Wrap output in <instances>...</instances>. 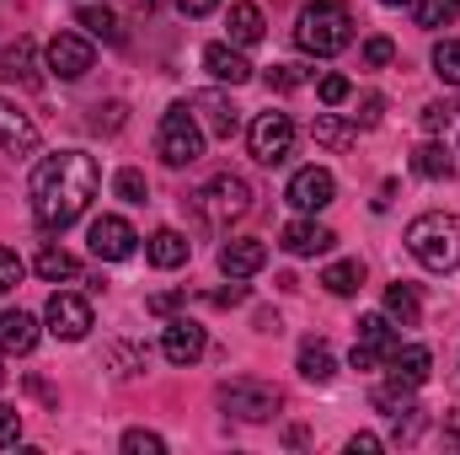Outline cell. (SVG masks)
Wrapping results in <instances>:
<instances>
[{
    "mask_svg": "<svg viewBox=\"0 0 460 455\" xmlns=\"http://www.w3.org/2000/svg\"><path fill=\"white\" fill-rule=\"evenodd\" d=\"M92 65H97V49H92L86 32H54V38H49V76L81 81Z\"/></svg>",
    "mask_w": 460,
    "mask_h": 455,
    "instance_id": "obj_8",
    "label": "cell"
},
{
    "mask_svg": "<svg viewBox=\"0 0 460 455\" xmlns=\"http://www.w3.org/2000/svg\"><path fill=\"white\" fill-rule=\"evenodd\" d=\"M380 113H385V97H380V92H364V103H358V129H375Z\"/></svg>",
    "mask_w": 460,
    "mask_h": 455,
    "instance_id": "obj_43",
    "label": "cell"
},
{
    "mask_svg": "<svg viewBox=\"0 0 460 455\" xmlns=\"http://www.w3.org/2000/svg\"><path fill=\"white\" fill-rule=\"evenodd\" d=\"M380 445H385L380 434H353V440H348V451H353V455H375Z\"/></svg>",
    "mask_w": 460,
    "mask_h": 455,
    "instance_id": "obj_47",
    "label": "cell"
},
{
    "mask_svg": "<svg viewBox=\"0 0 460 455\" xmlns=\"http://www.w3.org/2000/svg\"><path fill=\"white\" fill-rule=\"evenodd\" d=\"M0 150L5 156H32L38 150V123L27 113H16L11 103H0Z\"/></svg>",
    "mask_w": 460,
    "mask_h": 455,
    "instance_id": "obj_17",
    "label": "cell"
},
{
    "mask_svg": "<svg viewBox=\"0 0 460 455\" xmlns=\"http://www.w3.org/2000/svg\"><path fill=\"white\" fill-rule=\"evenodd\" d=\"M123 123H128V108H123V103H97V108H92V129H97V134H118Z\"/></svg>",
    "mask_w": 460,
    "mask_h": 455,
    "instance_id": "obj_35",
    "label": "cell"
},
{
    "mask_svg": "<svg viewBox=\"0 0 460 455\" xmlns=\"http://www.w3.org/2000/svg\"><path fill=\"white\" fill-rule=\"evenodd\" d=\"M456 16H460V0H412V22L429 27V32L434 27H450Z\"/></svg>",
    "mask_w": 460,
    "mask_h": 455,
    "instance_id": "obj_30",
    "label": "cell"
},
{
    "mask_svg": "<svg viewBox=\"0 0 460 455\" xmlns=\"http://www.w3.org/2000/svg\"><path fill=\"white\" fill-rule=\"evenodd\" d=\"M75 27H81L86 38H102V43H118V38H123L118 16L113 11H102V5H81V11H75Z\"/></svg>",
    "mask_w": 460,
    "mask_h": 455,
    "instance_id": "obj_28",
    "label": "cell"
},
{
    "mask_svg": "<svg viewBox=\"0 0 460 455\" xmlns=\"http://www.w3.org/2000/svg\"><path fill=\"white\" fill-rule=\"evenodd\" d=\"M396 322L391 317H358V343H353V370H380L396 353Z\"/></svg>",
    "mask_w": 460,
    "mask_h": 455,
    "instance_id": "obj_9",
    "label": "cell"
},
{
    "mask_svg": "<svg viewBox=\"0 0 460 455\" xmlns=\"http://www.w3.org/2000/svg\"><path fill=\"white\" fill-rule=\"evenodd\" d=\"M445 451H460V413H445V429H439Z\"/></svg>",
    "mask_w": 460,
    "mask_h": 455,
    "instance_id": "obj_46",
    "label": "cell"
},
{
    "mask_svg": "<svg viewBox=\"0 0 460 455\" xmlns=\"http://www.w3.org/2000/svg\"><path fill=\"white\" fill-rule=\"evenodd\" d=\"M305 81H311L305 65H273V70H268V86H273V92H300Z\"/></svg>",
    "mask_w": 460,
    "mask_h": 455,
    "instance_id": "obj_34",
    "label": "cell"
},
{
    "mask_svg": "<svg viewBox=\"0 0 460 455\" xmlns=\"http://www.w3.org/2000/svg\"><path fill=\"white\" fill-rule=\"evenodd\" d=\"M22 273H27V268H22V257H16L11 246H0V295H11V290L22 284Z\"/></svg>",
    "mask_w": 460,
    "mask_h": 455,
    "instance_id": "obj_41",
    "label": "cell"
},
{
    "mask_svg": "<svg viewBox=\"0 0 460 455\" xmlns=\"http://www.w3.org/2000/svg\"><path fill=\"white\" fill-rule=\"evenodd\" d=\"M86 241H92V257H97V263H123V257H134V246H139V236H134V226H128L123 215H97L92 230H86Z\"/></svg>",
    "mask_w": 460,
    "mask_h": 455,
    "instance_id": "obj_11",
    "label": "cell"
},
{
    "mask_svg": "<svg viewBox=\"0 0 460 455\" xmlns=\"http://www.w3.org/2000/svg\"><path fill=\"white\" fill-rule=\"evenodd\" d=\"M97 161L86 150H59V156H43L38 172H32V215L43 230H70L97 199Z\"/></svg>",
    "mask_w": 460,
    "mask_h": 455,
    "instance_id": "obj_1",
    "label": "cell"
},
{
    "mask_svg": "<svg viewBox=\"0 0 460 455\" xmlns=\"http://www.w3.org/2000/svg\"><path fill=\"white\" fill-rule=\"evenodd\" d=\"M407 252L429 268V273H450L460 268V215L450 210H429L407 226Z\"/></svg>",
    "mask_w": 460,
    "mask_h": 455,
    "instance_id": "obj_3",
    "label": "cell"
},
{
    "mask_svg": "<svg viewBox=\"0 0 460 455\" xmlns=\"http://www.w3.org/2000/svg\"><path fill=\"white\" fill-rule=\"evenodd\" d=\"M38 49H32V38H16V43H5V54H0V81H16V86H38Z\"/></svg>",
    "mask_w": 460,
    "mask_h": 455,
    "instance_id": "obj_20",
    "label": "cell"
},
{
    "mask_svg": "<svg viewBox=\"0 0 460 455\" xmlns=\"http://www.w3.org/2000/svg\"><path fill=\"white\" fill-rule=\"evenodd\" d=\"M385 370H391L396 380H407V386H423L429 370H434V353H429L423 343H396V353L385 359Z\"/></svg>",
    "mask_w": 460,
    "mask_h": 455,
    "instance_id": "obj_19",
    "label": "cell"
},
{
    "mask_svg": "<svg viewBox=\"0 0 460 455\" xmlns=\"http://www.w3.org/2000/svg\"><path fill=\"white\" fill-rule=\"evenodd\" d=\"M418 434H423V413H418V407H402V413H396V434H391V440H396V445H412Z\"/></svg>",
    "mask_w": 460,
    "mask_h": 455,
    "instance_id": "obj_40",
    "label": "cell"
},
{
    "mask_svg": "<svg viewBox=\"0 0 460 455\" xmlns=\"http://www.w3.org/2000/svg\"><path fill=\"white\" fill-rule=\"evenodd\" d=\"M322 284H327V290H332V295H358V284H364V263H353V257H348V263H332V268H327V273H322Z\"/></svg>",
    "mask_w": 460,
    "mask_h": 455,
    "instance_id": "obj_31",
    "label": "cell"
},
{
    "mask_svg": "<svg viewBox=\"0 0 460 455\" xmlns=\"http://www.w3.org/2000/svg\"><path fill=\"white\" fill-rule=\"evenodd\" d=\"M300 215H316V210H327L332 199H338V177L327 172V166H300L295 177H289V193H284Z\"/></svg>",
    "mask_w": 460,
    "mask_h": 455,
    "instance_id": "obj_12",
    "label": "cell"
},
{
    "mask_svg": "<svg viewBox=\"0 0 460 455\" xmlns=\"http://www.w3.org/2000/svg\"><path fill=\"white\" fill-rule=\"evenodd\" d=\"M450 113H456L450 103H429V108H423V129H429V134H439V129L450 123Z\"/></svg>",
    "mask_w": 460,
    "mask_h": 455,
    "instance_id": "obj_44",
    "label": "cell"
},
{
    "mask_svg": "<svg viewBox=\"0 0 460 455\" xmlns=\"http://www.w3.org/2000/svg\"><path fill=\"white\" fill-rule=\"evenodd\" d=\"M316 92H322V103H327V108H343L348 97H353V81H348V76H322V86H316Z\"/></svg>",
    "mask_w": 460,
    "mask_h": 455,
    "instance_id": "obj_39",
    "label": "cell"
},
{
    "mask_svg": "<svg viewBox=\"0 0 460 455\" xmlns=\"http://www.w3.org/2000/svg\"><path fill=\"white\" fill-rule=\"evenodd\" d=\"M380 5H412V0H380Z\"/></svg>",
    "mask_w": 460,
    "mask_h": 455,
    "instance_id": "obj_49",
    "label": "cell"
},
{
    "mask_svg": "<svg viewBox=\"0 0 460 455\" xmlns=\"http://www.w3.org/2000/svg\"><path fill=\"white\" fill-rule=\"evenodd\" d=\"M155 150H161V161L166 166H193L199 156H204V123L193 118L188 103H172L166 113H161V129H155Z\"/></svg>",
    "mask_w": 460,
    "mask_h": 455,
    "instance_id": "obj_5",
    "label": "cell"
},
{
    "mask_svg": "<svg viewBox=\"0 0 460 455\" xmlns=\"http://www.w3.org/2000/svg\"><path fill=\"white\" fill-rule=\"evenodd\" d=\"M204 348H209V338H204V327H199V322H188V317H172V322H166L161 353H166L172 364H199V359H204Z\"/></svg>",
    "mask_w": 460,
    "mask_h": 455,
    "instance_id": "obj_14",
    "label": "cell"
},
{
    "mask_svg": "<svg viewBox=\"0 0 460 455\" xmlns=\"http://www.w3.org/2000/svg\"><path fill=\"white\" fill-rule=\"evenodd\" d=\"M311 134H316V145H327V150H353V139H358V129L338 113H316Z\"/></svg>",
    "mask_w": 460,
    "mask_h": 455,
    "instance_id": "obj_27",
    "label": "cell"
},
{
    "mask_svg": "<svg viewBox=\"0 0 460 455\" xmlns=\"http://www.w3.org/2000/svg\"><path fill=\"white\" fill-rule=\"evenodd\" d=\"M391 59H396V43H391V38H380V32L364 38V65H369V70H385Z\"/></svg>",
    "mask_w": 460,
    "mask_h": 455,
    "instance_id": "obj_37",
    "label": "cell"
},
{
    "mask_svg": "<svg viewBox=\"0 0 460 455\" xmlns=\"http://www.w3.org/2000/svg\"><path fill=\"white\" fill-rule=\"evenodd\" d=\"M295 43L311 54V59H332L353 43V11L343 0H311L295 22Z\"/></svg>",
    "mask_w": 460,
    "mask_h": 455,
    "instance_id": "obj_2",
    "label": "cell"
},
{
    "mask_svg": "<svg viewBox=\"0 0 460 455\" xmlns=\"http://www.w3.org/2000/svg\"><path fill=\"white\" fill-rule=\"evenodd\" d=\"M113 193L123 199V204H145V199H150V183H145V172L123 166V172L113 177Z\"/></svg>",
    "mask_w": 460,
    "mask_h": 455,
    "instance_id": "obj_33",
    "label": "cell"
},
{
    "mask_svg": "<svg viewBox=\"0 0 460 455\" xmlns=\"http://www.w3.org/2000/svg\"><path fill=\"white\" fill-rule=\"evenodd\" d=\"M262 32H268V22H262V11H257L252 0L230 5V43H235V49H252V43H262Z\"/></svg>",
    "mask_w": 460,
    "mask_h": 455,
    "instance_id": "obj_23",
    "label": "cell"
},
{
    "mask_svg": "<svg viewBox=\"0 0 460 455\" xmlns=\"http://www.w3.org/2000/svg\"><path fill=\"white\" fill-rule=\"evenodd\" d=\"M188 108H193V118H199L215 139H235V134H241V113H235V103L220 97V92H199V97H188Z\"/></svg>",
    "mask_w": 460,
    "mask_h": 455,
    "instance_id": "obj_13",
    "label": "cell"
},
{
    "mask_svg": "<svg viewBox=\"0 0 460 455\" xmlns=\"http://www.w3.org/2000/svg\"><path fill=\"white\" fill-rule=\"evenodd\" d=\"M123 451H128V455H161V451H166V440H161V434H150V429H128V434H123Z\"/></svg>",
    "mask_w": 460,
    "mask_h": 455,
    "instance_id": "obj_38",
    "label": "cell"
},
{
    "mask_svg": "<svg viewBox=\"0 0 460 455\" xmlns=\"http://www.w3.org/2000/svg\"><path fill=\"white\" fill-rule=\"evenodd\" d=\"M246 145H252V161L257 166H284L289 150H295V123H289V113H257V123L246 129Z\"/></svg>",
    "mask_w": 460,
    "mask_h": 455,
    "instance_id": "obj_7",
    "label": "cell"
},
{
    "mask_svg": "<svg viewBox=\"0 0 460 455\" xmlns=\"http://www.w3.org/2000/svg\"><path fill=\"white\" fill-rule=\"evenodd\" d=\"M32 348H38V317L5 311L0 317V353H32Z\"/></svg>",
    "mask_w": 460,
    "mask_h": 455,
    "instance_id": "obj_21",
    "label": "cell"
},
{
    "mask_svg": "<svg viewBox=\"0 0 460 455\" xmlns=\"http://www.w3.org/2000/svg\"><path fill=\"white\" fill-rule=\"evenodd\" d=\"M412 172H418V177H429V183H450L456 156H450L439 139H429V145H418V150H412Z\"/></svg>",
    "mask_w": 460,
    "mask_h": 455,
    "instance_id": "obj_24",
    "label": "cell"
},
{
    "mask_svg": "<svg viewBox=\"0 0 460 455\" xmlns=\"http://www.w3.org/2000/svg\"><path fill=\"white\" fill-rule=\"evenodd\" d=\"M434 76L445 86H460V38H439L434 43Z\"/></svg>",
    "mask_w": 460,
    "mask_h": 455,
    "instance_id": "obj_32",
    "label": "cell"
},
{
    "mask_svg": "<svg viewBox=\"0 0 460 455\" xmlns=\"http://www.w3.org/2000/svg\"><path fill=\"white\" fill-rule=\"evenodd\" d=\"M188 204H193V220L204 230H226L230 220H241V215L252 210V188H246V177H235V172H215Z\"/></svg>",
    "mask_w": 460,
    "mask_h": 455,
    "instance_id": "obj_4",
    "label": "cell"
},
{
    "mask_svg": "<svg viewBox=\"0 0 460 455\" xmlns=\"http://www.w3.org/2000/svg\"><path fill=\"white\" fill-rule=\"evenodd\" d=\"M220 407H226L230 418H241V424H268V418H279L284 397H279V386L241 375V380H226L220 386Z\"/></svg>",
    "mask_w": 460,
    "mask_h": 455,
    "instance_id": "obj_6",
    "label": "cell"
},
{
    "mask_svg": "<svg viewBox=\"0 0 460 455\" xmlns=\"http://www.w3.org/2000/svg\"><path fill=\"white\" fill-rule=\"evenodd\" d=\"M204 70H209L215 81H226V86H246V81H252V65H246V54H241L235 43H209V49H204Z\"/></svg>",
    "mask_w": 460,
    "mask_h": 455,
    "instance_id": "obj_18",
    "label": "cell"
},
{
    "mask_svg": "<svg viewBox=\"0 0 460 455\" xmlns=\"http://www.w3.org/2000/svg\"><path fill=\"white\" fill-rule=\"evenodd\" d=\"M262 263H268V246L252 241V236L220 246V273H226V279H252V273H262Z\"/></svg>",
    "mask_w": 460,
    "mask_h": 455,
    "instance_id": "obj_15",
    "label": "cell"
},
{
    "mask_svg": "<svg viewBox=\"0 0 460 455\" xmlns=\"http://www.w3.org/2000/svg\"><path fill=\"white\" fill-rule=\"evenodd\" d=\"M108 364H113L118 375H139V370H145V348H128V343H113V348H108Z\"/></svg>",
    "mask_w": 460,
    "mask_h": 455,
    "instance_id": "obj_36",
    "label": "cell"
},
{
    "mask_svg": "<svg viewBox=\"0 0 460 455\" xmlns=\"http://www.w3.org/2000/svg\"><path fill=\"white\" fill-rule=\"evenodd\" d=\"M145 252H150V263H155V268H182V263H188V252H193V241H188L182 230H155V236L145 241Z\"/></svg>",
    "mask_w": 460,
    "mask_h": 455,
    "instance_id": "obj_22",
    "label": "cell"
},
{
    "mask_svg": "<svg viewBox=\"0 0 460 455\" xmlns=\"http://www.w3.org/2000/svg\"><path fill=\"white\" fill-rule=\"evenodd\" d=\"M0 386H5V364H0Z\"/></svg>",
    "mask_w": 460,
    "mask_h": 455,
    "instance_id": "obj_50",
    "label": "cell"
},
{
    "mask_svg": "<svg viewBox=\"0 0 460 455\" xmlns=\"http://www.w3.org/2000/svg\"><path fill=\"white\" fill-rule=\"evenodd\" d=\"M177 11L182 16H209V11H220V0H177Z\"/></svg>",
    "mask_w": 460,
    "mask_h": 455,
    "instance_id": "obj_48",
    "label": "cell"
},
{
    "mask_svg": "<svg viewBox=\"0 0 460 455\" xmlns=\"http://www.w3.org/2000/svg\"><path fill=\"white\" fill-rule=\"evenodd\" d=\"M300 375H305L311 386H322V380H332V375H338V359H332V348H327L322 338L300 343Z\"/></svg>",
    "mask_w": 460,
    "mask_h": 455,
    "instance_id": "obj_25",
    "label": "cell"
},
{
    "mask_svg": "<svg viewBox=\"0 0 460 455\" xmlns=\"http://www.w3.org/2000/svg\"><path fill=\"white\" fill-rule=\"evenodd\" d=\"M32 268H38V273H43L49 284H65V279H81V263H75V257H70L65 246H43Z\"/></svg>",
    "mask_w": 460,
    "mask_h": 455,
    "instance_id": "obj_29",
    "label": "cell"
},
{
    "mask_svg": "<svg viewBox=\"0 0 460 455\" xmlns=\"http://www.w3.org/2000/svg\"><path fill=\"white\" fill-rule=\"evenodd\" d=\"M332 241H338V236L327 226H316V220H289L284 236H279V246L295 252V257H322V252H332Z\"/></svg>",
    "mask_w": 460,
    "mask_h": 455,
    "instance_id": "obj_16",
    "label": "cell"
},
{
    "mask_svg": "<svg viewBox=\"0 0 460 455\" xmlns=\"http://www.w3.org/2000/svg\"><path fill=\"white\" fill-rule=\"evenodd\" d=\"M182 300H188L182 290H166V295H150V311H155V317H172V311H177Z\"/></svg>",
    "mask_w": 460,
    "mask_h": 455,
    "instance_id": "obj_45",
    "label": "cell"
},
{
    "mask_svg": "<svg viewBox=\"0 0 460 455\" xmlns=\"http://www.w3.org/2000/svg\"><path fill=\"white\" fill-rule=\"evenodd\" d=\"M16 440H22V413L11 402H0V451H11Z\"/></svg>",
    "mask_w": 460,
    "mask_h": 455,
    "instance_id": "obj_42",
    "label": "cell"
},
{
    "mask_svg": "<svg viewBox=\"0 0 460 455\" xmlns=\"http://www.w3.org/2000/svg\"><path fill=\"white\" fill-rule=\"evenodd\" d=\"M43 322H49V333L65 343H81L92 333V306L81 300V295H70V290H54L49 295V306H43Z\"/></svg>",
    "mask_w": 460,
    "mask_h": 455,
    "instance_id": "obj_10",
    "label": "cell"
},
{
    "mask_svg": "<svg viewBox=\"0 0 460 455\" xmlns=\"http://www.w3.org/2000/svg\"><path fill=\"white\" fill-rule=\"evenodd\" d=\"M385 317H391L396 327H418V322H423L418 290H412V284H391V290H385Z\"/></svg>",
    "mask_w": 460,
    "mask_h": 455,
    "instance_id": "obj_26",
    "label": "cell"
}]
</instances>
